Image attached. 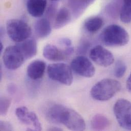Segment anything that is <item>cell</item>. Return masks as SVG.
<instances>
[{"label": "cell", "instance_id": "obj_1", "mask_svg": "<svg viewBox=\"0 0 131 131\" xmlns=\"http://www.w3.org/2000/svg\"><path fill=\"white\" fill-rule=\"evenodd\" d=\"M101 42L108 47H122L127 45L130 39L128 32L122 27L110 25L105 28L100 36Z\"/></svg>", "mask_w": 131, "mask_h": 131}, {"label": "cell", "instance_id": "obj_2", "mask_svg": "<svg viewBox=\"0 0 131 131\" xmlns=\"http://www.w3.org/2000/svg\"><path fill=\"white\" fill-rule=\"evenodd\" d=\"M121 88L122 85L118 81L113 79H104L92 87L90 94L95 100L106 101L115 95Z\"/></svg>", "mask_w": 131, "mask_h": 131}, {"label": "cell", "instance_id": "obj_3", "mask_svg": "<svg viewBox=\"0 0 131 131\" xmlns=\"http://www.w3.org/2000/svg\"><path fill=\"white\" fill-rule=\"evenodd\" d=\"M6 31L9 38L17 43L29 38L32 34L30 26L26 22L17 19L7 21Z\"/></svg>", "mask_w": 131, "mask_h": 131}, {"label": "cell", "instance_id": "obj_4", "mask_svg": "<svg viewBox=\"0 0 131 131\" xmlns=\"http://www.w3.org/2000/svg\"><path fill=\"white\" fill-rule=\"evenodd\" d=\"M49 77L55 81L66 86H70L73 82V75L71 67L64 63L50 64L48 67Z\"/></svg>", "mask_w": 131, "mask_h": 131}, {"label": "cell", "instance_id": "obj_5", "mask_svg": "<svg viewBox=\"0 0 131 131\" xmlns=\"http://www.w3.org/2000/svg\"><path fill=\"white\" fill-rule=\"evenodd\" d=\"M113 111L120 126L131 130V102L125 99H119L114 104Z\"/></svg>", "mask_w": 131, "mask_h": 131}, {"label": "cell", "instance_id": "obj_6", "mask_svg": "<svg viewBox=\"0 0 131 131\" xmlns=\"http://www.w3.org/2000/svg\"><path fill=\"white\" fill-rule=\"evenodd\" d=\"M60 124L71 131H84L86 124L82 116L75 110L65 107L60 117Z\"/></svg>", "mask_w": 131, "mask_h": 131}, {"label": "cell", "instance_id": "obj_7", "mask_svg": "<svg viewBox=\"0 0 131 131\" xmlns=\"http://www.w3.org/2000/svg\"><path fill=\"white\" fill-rule=\"evenodd\" d=\"M3 61L7 68L15 70L22 66L26 59L20 49L16 45L6 48L3 55Z\"/></svg>", "mask_w": 131, "mask_h": 131}, {"label": "cell", "instance_id": "obj_8", "mask_svg": "<svg viewBox=\"0 0 131 131\" xmlns=\"http://www.w3.org/2000/svg\"><path fill=\"white\" fill-rule=\"evenodd\" d=\"M70 67L76 73L85 78H91L95 72V67L90 60L84 56H79L73 59Z\"/></svg>", "mask_w": 131, "mask_h": 131}, {"label": "cell", "instance_id": "obj_9", "mask_svg": "<svg viewBox=\"0 0 131 131\" xmlns=\"http://www.w3.org/2000/svg\"><path fill=\"white\" fill-rule=\"evenodd\" d=\"M89 56L96 64L103 67H108L114 62L112 53L101 46H96L93 48L90 51Z\"/></svg>", "mask_w": 131, "mask_h": 131}, {"label": "cell", "instance_id": "obj_10", "mask_svg": "<svg viewBox=\"0 0 131 131\" xmlns=\"http://www.w3.org/2000/svg\"><path fill=\"white\" fill-rule=\"evenodd\" d=\"M15 114L17 118L22 123L32 125L36 130H39L42 128L36 114L33 112L29 111L27 107L23 106L17 108L15 110Z\"/></svg>", "mask_w": 131, "mask_h": 131}, {"label": "cell", "instance_id": "obj_11", "mask_svg": "<svg viewBox=\"0 0 131 131\" xmlns=\"http://www.w3.org/2000/svg\"><path fill=\"white\" fill-rule=\"evenodd\" d=\"M46 68V63L43 60H35L27 67L28 77L32 80H38L42 78Z\"/></svg>", "mask_w": 131, "mask_h": 131}, {"label": "cell", "instance_id": "obj_12", "mask_svg": "<svg viewBox=\"0 0 131 131\" xmlns=\"http://www.w3.org/2000/svg\"><path fill=\"white\" fill-rule=\"evenodd\" d=\"M43 56L47 60L54 62L63 61L68 57L65 51L60 50L56 46L50 44L45 47Z\"/></svg>", "mask_w": 131, "mask_h": 131}, {"label": "cell", "instance_id": "obj_13", "mask_svg": "<svg viewBox=\"0 0 131 131\" xmlns=\"http://www.w3.org/2000/svg\"><path fill=\"white\" fill-rule=\"evenodd\" d=\"M47 0H28L27 9L28 13L34 17H40L45 12Z\"/></svg>", "mask_w": 131, "mask_h": 131}, {"label": "cell", "instance_id": "obj_14", "mask_svg": "<svg viewBox=\"0 0 131 131\" xmlns=\"http://www.w3.org/2000/svg\"><path fill=\"white\" fill-rule=\"evenodd\" d=\"M23 53L26 60L34 57L37 52L36 41L33 38H28L22 42L17 43Z\"/></svg>", "mask_w": 131, "mask_h": 131}, {"label": "cell", "instance_id": "obj_15", "mask_svg": "<svg viewBox=\"0 0 131 131\" xmlns=\"http://www.w3.org/2000/svg\"><path fill=\"white\" fill-rule=\"evenodd\" d=\"M35 33L37 36L40 38H45L50 35L52 31V27L49 19L42 18L36 21L34 26Z\"/></svg>", "mask_w": 131, "mask_h": 131}, {"label": "cell", "instance_id": "obj_16", "mask_svg": "<svg viewBox=\"0 0 131 131\" xmlns=\"http://www.w3.org/2000/svg\"><path fill=\"white\" fill-rule=\"evenodd\" d=\"M71 18L69 10L66 8H61L56 14L54 18L53 27L55 29H59L66 26Z\"/></svg>", "mask_w": 131, "mask_h": 131}, {"label": "cell", "instance_id": "obj_17", "mask_svg": "<svg viewBox=\"0 0 131 131\" xmlns=\"http://www.w3.org/2000/svg\"><path fill=\"white\" fill-rule=\"evenodd\" d=\"M64 108V106L60 104L52 106L47 112L46 115L47 119L52 123L60 124V115Z\"/></svg>", "mask_w": 131, "mask_h": 131}, {"label": "cell", "instance_id": "obj_18", "mask_svg": "<svg viewBox=\"0 0 131 131\" xmlns=\"http://www.w3.org/2000/svg\"><path fill=\"white\" fill-rule=\"evenodd\" d=\"M104 25L103 19L99 16L91 17L87 19L84 24L86 31L90 33H95L99 31Z\"/></svg>", "mask_w": 131, "mask_h": 131}, {"label": "cell", "instance_id": "obj_19", "mask_svg": "<svg viewBox=\"0 0 131 131\" xmlns=\"http://www.w3.org/2000/svg\"><path fill=\"white\" fill-rule=\"evenodd\" d=\"M110 125V121L105 116L101 114L94 115L91 121V127L95 131L105 130Z\"/></svg>", "mask_w": 131, "mask_h": 131}, {"label": "cell", "instance_id": "obj_20", "mask_svg": "<svg viewBox=\"0 0 131 131\" xmlns=\"http://www.w3.org/2000/svg\"><path fill=\"white\" fill-rule=\"evenodd\" d=\"M121 21L125 24L131 22V5L124 4L120 11Z\"/></svg>", "mask_w": 131, "mask_h": 131}, {"label": "cell", "instance_id": "obj_21", "mask_svg": "<svg viewBox=\"0 0 131 131\" xmlns=\"http://www.w3.org/2000/svg\"><path fill=\"white\" fill-rule=\"evenodd\" d=\"M126 70L127 66L125 62L121 60L117 61L114 68V75L117 78H121L125 75Z\"/></svg>", "mask_w": 131, "mask_h": 131}, {"label": "cell", "instance_id": "obj_22", "mask_svg": "<svg viewBox=\"0 0 131 131\" xmlns=\"http://www.w3.org/2000/svg\"><path fill=\"white\" fill-rule=\"evenodd\" d=\"M11 104V100L7 97L1 96L0 99V113L2 116L6 115Z\"/></svg>", "mask_w": 131, "mask_h": 131}, {"label": "cell", "instance_id": "obj_23", "mask_svg": "<svg viewBox=\"0 0 131 131\" xmlns=\"http://www.w3.org/2000/svg\"><path fill=\"white\" fill-rule=\"evenodd\" d=\"M0 130L1 131H12L13 127L10 123L8 122L1 121L0 122Z\"/></svg>", "mask_w": 131, "mask_h": 131}, {"label": "cell", "instance_id": "obj_24", "mask_svg": "<svg viewBox=\"0 0 131 131\" xmlns=\"http://www.w3.org/2000/svg\"><path fill=\"white\" fill-rule=\"evenodd\" d=\"M59 43L60 45L65 46L66 47L71 46L72 42L70 39L68 38H62L59 40Z\"/></svg>", "mask_w": 131, "mask_h": 131}, {"label": "cell", "instance_id": "obj_25", "mask_svg": "<svg viewBox=\"0 0 131 131\" xmlns=\"http://www.w3.org/2000/svg\"><path fill=\"white\" fill-rule=\"evenodd\" d=\"M55 11H56V7L55 5H52L50 8L48 9L47 13V16L49 18H51L54 16H55L56 14H55Z\"/></svg>", "mask_w": 131, "mask_h": 131}, {"label": "cell", "instance_id": "obj_26", "mask_svg": "<svg viewBox=\"0 0 131 131\" xmlns=\"http://www.w3.org/2000/svg\"><path fill=\"white\" fill-rule=\"evenodd\" d=\"M82 46H81L79 49L81 53H84L85 52L87 51V50H88L89 47V44L88 43V42H84L82 43Z\"/></svg>", "mask_w": 131, "mask_h": 131}, {"label": "cell", "instance_id": "obj_27", "mask_svg": "<svg viewBox=\"0 0 131 131\" xmlns=\"http://www.w3.org/2000/svg\"><path fill=\"white\" fill-rule=\"evenodd\" d=\"M66 54L67 57L71 56L74 52V49L72 47L70 46L68 47H66V50H64Z\"/></svg>", "mask_w": 131, "mask_h": 131}, {"label": "cell", "instance_id": "obj_28", "mask_svg": "<svg viewBox=\"0 0 131 131\" xmlns=\"http://www.w3.org/2000/svg\"><path fill=\"white\" fill-rule=\"evenodd\" d=\"M126 87L128 91L131 93V73L127 80Z\"/></svg>", "mask_w": 131, "mask_h": 131}, {"label": "cell", "instance_id": "obj_29", "mask_svg": "<svg viewBox=\"0 0 131 131\" xmlns=\"http://www.w3.org/2000/svg\"><path fill=\"white\" fill-rule=\"evenodd\" d=\"M49 131H62V129L58 127H52L48 129Z\"/></svg>", "mask_w": 131, "mask_h": 131}, {"label": "cell", "instance_id": "obj_30", "mask_svg": "<svg viewBox=\"0 0 131 131\" xmlns=\"http://www.w3.org/2000/svg\"><path fill=\"white\" fill-rule=\"evenodd\" d=\"M124 4L131 5V0H124Z\"/></svg>", "mask_w": 131, "mask_h": 131}, {"label": "cell", "instance_id": "obj_31", "mask_svg": "<svg viewBox=\"0 0 131 131\" xmlns=\"http://www.w3.org/2000/svg\"><path fill=\"white\" fill-rule=\"evenodd\" d=\"M0 49H1V53H2V51H3V43L2 42H1V44H0Z\"/></svg>", "mask_w": 131, "mask_h": 131}, {"label": "cell", "instance_id": "obj_32", "mask_svg": "<svg viewBox=\"0 0 131 131\" xmlns=\"http://www.w3.org/2000/svg\"><path fill=\"white\" fill-rule=\"evenodd\" d=\"M52 1H59V0H51Z\"/></svg>", "mask_w": 131, "mask_h": 131}]
</instances>
